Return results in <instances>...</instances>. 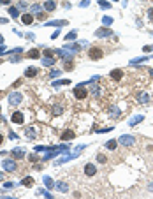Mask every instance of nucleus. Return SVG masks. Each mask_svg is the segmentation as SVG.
Wrapping results in <instances>:
<instances>
[{
	"instance_id": "1",
	"label": "nucleus",
	"mask_w": 153,
	"mask_h": 199,
	"mask_svg": "<svg viewBox=\"0 0 153 199\" xmlns=\"http://www.w3.org/2000/svg\"><path fill=\"white\" fill-rule=\"evenodd\" d=\"M88 56H90L92 60H100V58L104 56V51H102V48L93 46V48H90V50H88Z\"/></svg>"
},
{
	"instance_id": "2",
	"label": "nucleus",
	"mask_w": 153,
	"mask_h": 199,
	"mask_svg": "<svg viewBox=\"0 0 153 199\" xmlns=\"http://www.w3.org/2000/svg\"><path fill=\"white\" fill-rule=\"evenodd\" d=\"M83 85H84V83H81L79 86H76V88H74V97H76V99H79V101L86 99V95H88V92H86V88H84Z\"/></svg>"
},
{
	"instance_id": "3",
	"label": "nucleus",
	"mask_w": 153,
	"mask_h": 199,
	"mask_svg": "<svg viewBox=\"0 0 153 199\" xmlns=\"http://www.w3.org/2000/svg\"><path fill=\"white\" fill-rule=\"evenodd\" d=\"M84 174L90 176V178H92V176H95V174H97V166L92 164V162H88V164L84 166Z\"/></svg>"
},
{
	"instance_id": "4",
	"label": "nucleus",
	"mask_w": 153,
	"mask_h": 199,
	"mask_svg": "<svg viewBox=\"0 0 153 199\" xmlns=\"http://www.w3.org/2000/svg\"><path fill=\"white\" fill-rule=\"evenodd\" d=\"M118 141H120V143H121L123 146H132L136 139H134V136H125V134H123V136H121V138H120Z\"/></svg>"
},
{
	"instance_id": "5",
	"label": "nucleus",
	"mask_w": 153,
	"mask_h": 199,
	"mask_svg": "<svg viewBox=\"0 0 153 199\" xmlns=\"http://www.w3.org/2000/svg\"><path fill=\"white\" fill-rule=\"evenodd\" d=\"M4 169L5 171H9V173H12V171H18V166H16V162L14 160H4Z\"/></svg>"
},
{
	"instance_id": "6",
	"label": "nucleus",
	"mask_w": 153,
	"mask_h": 199,
	"mask_svg": "<svg viewBox=\"0 0 153 199\" xmlns=\"http://www.w3.org/2000/svg\"><path fill=\"white\" fill-rule=\"evenodd\" d=\"M11 120H12L14 123H23L25 116H23V113H21V111H14V113L11 115Z\"/></svg>"
},
{
	"instance_id": "7",
	"label": "nucleus",
	"mask_w": 153,
	"mask_h": 199,
	"mask_svg": "<svg viewBox=\"0 0 153 199\" xmlns=\"http://www.w3.org/2000/svg\"><path fill=\"white\" fill-rule=\"evenodd\" d=\"M109 35H113L111 28H100V30L95 32V37H109Z\"/></svg>"
},
{
	"instance_id": "8",
	"label": "nucleus",
	"mask_w": 153,
	"mask_h": 199,
	"mask_svg": "<svg viewBox=\"0 0 153 199\" xmlns=\"http://www.w3.org/2000/svg\"><path fill=\"white\" fill-rule=\"evenodd\" d=\"M111 79H115V81H120L121 78H123V71L121 69H115V71H111Z\"/></svg>"
},
{
	"instance_id": "9",
	"label": "nucleus",
	"mask_w": 153,
	"mask_h": 199,
	"mask_svg": "<svg viewBox=\"0 0 153 199\" xmlns=\"http://www.w3.org/2000/svg\"><path fill=\"white\" fill-rule=\"evenodd\" d=\"M11 155H12L14 159H23V157H25V150H23V148H14Z\"/></svg>"
},
{
	"instance_id": "10",
	"label": "nucleus",
	"mask_w": 153,
	"mask_h": 199,
	"mask_svg": "<svg viewBox=\"0 0 153 199\" xmlns=\"http://www.w3.org/2000/svg\"><path fill=\"white\" fill-rule=\"evenodd\" d=\"M21 99H23V97H21L19 94H11V95H9V102H11V104H19Z\"/></svg>"
},
{
	"instance_id": "11",
	"label": "nucleus",
	"mask_w": 153,
	"mask_h": 199,
	"mask_svg": "<svg viewBox=\"0 0 153 199\" xmlns=\"http://www.w3.org/2000/svg\"><path fill=\"white\" fill-rule=\"evenodd\" d=\"M74 138V132L72 130H65L63 134H62V141H69V139H72Z\"/></svg>"
},
{
	"instance_id": "12",
	"label": "nucleus",
	"mask_w": 153,
	"mask_h": 199,
	"mask_svg": "<svg viewBox=\"0 0 153 199\" xmlns=\"http://www.w3.org/2000/svg\"><path fill=\"white\" fill-rule=\"evenodd\" d=\"M25 76H27V78H35V76H37V69H35V67H28V69L25 71Z\"/></svg>"
},
{
	"instance_id": "13",
	"label": "nucleus",
	"mask_w": 153,
	"mask_h": 199,
	"mask_svg": "<svg viewBox=\"0 0 153 199\" xmlns=\"http://www.w3.org/2000/svg\"><path fill=\"white\" fill-rule=\"evenodd\" d=\"M21 21H23L25 25H30L34 21V18H32V14H23V16H21Z\"/></svg>"
},
{
	"instance_id": "14",
	"label": "nucleus",
	"mask_w": 153,
	"mask_h": 199,
	"mask_svg": "<svg viewBox=\"0 0 153 199\" xmlns=\"http://www.w3.org/2000/svg\"><path fill=\"white\" fill-rule=\"evenodd\" d=\"M55 7H56V4L53 2V0H46V4H44V9L46 11H53Z\"/></svg>"
},
{
	"instance_id": "15",
	"label": "nucleus",
	"mask_w": 153,
	"mask_h": 199,
	"mask_svg": "<svg viewBox=\"0 0 153 199\" xmlns=\"http://www.w3.org/2000/svg\"><path fill=\"white\" fill-rule=\"evenodd\" d=\"M27 56H28V58H39L40 53H39V50H30V51L27 53Z\"/></svg>"
},
{
	"instance_id": "16",
	"label": "nucleus",
	"mask_w": 153,
	"mask_h": 199,
	"mask_svg": "<svg viewBox=\"0 0 153 199\" xmlns=\"http://www.w3.org/2000/svg\"><path fill=\"white\" fill-rule=\"evenodd\" d=\"M56 189H58V190H62V192H67V190H69V185L65 183V182H58Z\"/></svg>"
},
{
	"instance_id": "17",
	"label": "nucleus",
	"mask_w": 153,
	"mask_h": 199,
	"mask_svg": "<svg viewBox=\"0 0 153 199\" xmlns=\"http://www.w3.org/2000/svg\"><path fill=\"white\" fill-rule=\"evenodd\" d=\"M21 183H23L25 187H32V185H34V180L30 178V176H27V178H23V180H21Z\"/></svg>"
},
{
	"instance_id": "18",
	"label": "nucleus",
	"mask_w": 153,
	"mask_h": 199,
	"mask_svg": "<svg viewBox=\"0 0 153 199\" xmlns=\"http://www.w3.org/2000/svg\"><path fill=\"white\" fill-rule=\"evenodd\" d=\"M55 56H48V58H44V60H42V63H44V65H51V63H55Z\"/></svg>"
},
{
	"instance_id": "19",
	"label": "nucleus",
	"mask_w": 153,
	"mask_h": 199,
	"mask_svg": "<svg viewBox=\"0 0 153 199\" xmlns=\"http://www.w3.org/2000/svg\"><path fill=\"white\" fill-rule=\"evenodd\" d=\"M137 99H139V102H141V104H146V102H148V101H150V97H148V95H146V94H141V95H139V97H137Z\"/></svg>"
},
{
	"instance_id": "20",
	"label": "nucleus",
	"mask_w": 153,
	"mask_h": 199,
	"mask_svg": "<svg viewBox=\"0 0 153 199\" xmlns=\"http://www.w3.org/2000/svg\"><path fill=\"white\" fill-rule=\"evenodd\" d=\"M92 94H93V97H95V99L99 97V94H100V90H99V86H97V85H92Z\"/></svg>"
},
{
	"instance_id": "21",
	"label": "nucleus",
	"mask_w": 153,
	"mask_h": 199,
	"mask_svg": "<svg viewBox=\"0 0 153 199\" xmlns=\"http://www.w3.org/2000/svg\"><path fill=\"white\" fill-rule=\"evenodd\" d=\"M44 183H46V187H48V189H51V187H55V183H53V180L49 178V176H46V178H44Z\"/></svg>"
},
{
	"instance_id": "22",
	"label": "nucleus",
	"mask_w": 153,
	"mask_h": 199,
	"mask_svg": "<svg viewBox=\"0 0 153 199\" xmlns=\"http://www.w3.org/2000/svg\"><path fill=\"white\" fill-rule=\"evenodd\" d=\"M141 120H143V116H141V115H139V116H136V118H132V120H130V127H134V125H136V123H139Z\"/></svg>"
},
{
	"instance_id": "23",
	"label": "nucleus",
	"mask_w": 153,
	"mask_h": 199,
	"mask_svg": "<svg viewBox=\"0 0 153 199\" xmlns=\"http://www.w3.org/2000/svg\"><path fill=\"white\" fill-rule=\"evenodd\" d=\"M106 146H107L109 150H115V148H116V141H113V139H111V141H107Z\"/></svg>"
},
{
	"instance_id": "24",
	"label": "nucleus",
	"mask_w": 153,
	"mask_h": 199,
	"mask_svg": "<svg viewBox=\"0 0 153 199\" xmlns=\"http://www.w3.org/2000/svg\"><path fill=\"white\" fill-rule=\"evenodd\" d=\"M25 136H28L30 139H34V138H35V134H34V130H32V129H27V130H25Z\"/></svg>"
},
{
	"instance_id": "25",
	"label": "nucleus",
	"mask_w": 153,
	"mask_h": 199,
	"mask_svg": "<svg viewBox=\"0 0 153 199\" xmlns=\"http://www.w3.org/2000/svg\"><path fill=\"white\" fill-rule=\"evenodd\" d=\"M9 14H11L12 18H16V16H18V9H16V7H9Z\"/></svg>"
},
{
	"instance_id": "26",
	"label": "nucleus",
	"mask_w": 153,
	"mask_h": 199,
	"mask_svg": "<svg viewBox=\"0 0 153 199\" xmlns=\"http://www.w3.org/2000/svg\"><path fill=\"white\" fill-rule=\"evenodd\" d=\"M102 21H104V25H111V23H113V19L109 18V16H104V18H102Z\"/></svg>"
},
{
	"instance_id": "27",
	"label": "nucleus",
	"mask_w": 153,
	"mask_h": 199,
	"mask_svg": "<svg viewBox=\"0 0 153 199\" xmlns=\"http://www.w3.org/2000/svg\"><path fill=\"white\" fill-rule=\"evenodd\" d=\"M111 113H113L115 118H118V116H120V109H118V107H113V109H111Z\"/></svg>"
},
{
	"instance_id": "28",
	"label": "nucleus",
	"mask_w": 153,
	"mask_h": 199,
	"mask_svg": "<svg viewBox=\"0 0 153 199\" xmlns=\"http://www.w3.org/2000/svg\"><path fill=\"white\" fill-rule=\"evenodd\" d=\"M72 67H74V63H72L71 60H65V69L69 71V69H72Z\"/></svg>"
},
{
	"instance_id": "29",
	"label": "nucleus",
	"mask_w": 153,
	"mask_h": 199,
	"mask_svg": "<svg viewBox=\"0 0 153 199\" xmlns=\"http://www.w3.org/2000/svg\"><path fill=\"white\" fill-rule=\"evenodd\" d=\"M44 55H46V56H53V55H56V51H53V50H44Z\"/></svg>"
},
{
	"instance_id": "30",
	"label": "nucleus",
	"mask_w": 153,
	"mask_h": 199,
	"mask_svg": "<svg viewBox=\"0 0 153 199\" xmlns=\"http://www.w3.org/2000/svg\"><path fill=\"white\" fill-rule=\"evenodd\" d=\"M60 74H62V71H56V69H53V71H51V78H58Z\"/></svg>"
},
{
	"instance_id": "31",
	"label": "nucleus",
	"mask_w": 153,
	"mask_h": 199,
	"mask_svg": "<svg viewBox=\"0 0 153 199\" xmlns=\"http://www.w3.org/2000/svg\"><path fill=\"white\" fill-rule=\"evenodd\" d=\"M148 19H150V21H153V7H150V9H148Z\"/></svg>"
},
{
	"instance_id": "32",
	"label": "nucleus",
	"mask_w": 153,
	"mask_h": 199,
	"mask_svg": "<svg viewBox=\"0 0 153 199\" xmlns=\"http://www.w3.org/2000/svg\"><path fill=\"white\" fill-rule=\"evenodd\" d=\"M53 113H55V115H60V113H62V107H60V106H55V107H53Z\"/></svg>"
},
{
	"instance_id": "33",
	"label": "nucleus",
	"mask_w": 153,
	"mask_h": 199,
	"mask_svg": "<svg viewBox=\"0 0 153 199\" xmlns=\"http://www.w3.org/2000/svg\"><path fill=\"white\" fill-rule=\"evenodd\" d=\"M62 85H71V81H56L55 86H62Z\"/></svg>"
},
{
	"instance_id": "34",
	"label": "nucleus",
	"mask_w": 153,
	"mask_h": 199,
	"mask_svg": "<svg viewBox=\"0 0 153 199\" xmlns=\"http://www.w3.org/2000/svg\"><path fill=\"white\" fill-rule=\"evenodd\" d=\"M97 159H99V162H106V160H107V159L102 155V153H99V155H97Z\"/></svg>"
},
{
	"instance_id": "35",
	"label": "nucleus",
	"mask_w": 153,
	"mask_h": 199,
	"mask_svg": "<svg viewBox=\"0 0 153 199\" xmlns=\"http://www.w3.org/2000/svg\"><path fill=\"white\" fill-rule=\"evenodd\" d=\"M37 19H39V21H42V19H46V14H42V12H39V14H37Z\"/></svg>"
},
{
	"instance_id": "36",
	"label": "nucleus",
	"mask_w": 153,
	"mask_h": 199,
	"mask_svg": "<svg viewBox=\"0 0 153 199\" xmlns=\"http://www.w3.org/2000/svg\"><path fill=\"white\" fill-rule=\"evenodd\" d=\"M99 4H100V7H104V9H107V7H111V6H109L107 2H102V0H100V2H99Z\"/></svg>"
},
{
	"instance_id": "37",
	"label": "nucleus",
	"mask_w": 153,
	"mask_h": 199,
	"mask_svg": "<svg viewBox=\"0 0 153 199\" xmlns=\"http://www.w3.org/2000/svg\"><path fill=\"white\" fill-rule=\"evenodd\" d=\"M74 37H76V32H71V34H67V37H65V39L69 41V39H74Z\"/></svg>"
},
{
	"instance_id": "38",
	"label": "nucleus",
	"mask_w": 153,
	"mask_h": 199,
	"mask_svg": "<svg viewBox=\"0 0 153 199\" xmlns=\"http://www.w3.org/2000/svg\"><path fill=\"white\" fill-rule=\"evenodd\" d=\"M32 11H34V12H39V11H40V6H34Z\"/></svg>"
},
{
	"instance_id": "39",
	"label": "nucleus",
	"mask_w": 153,
	"mask_h": 199,
	"mask_svg": "<svg viewBox=\"0 0 153 199\" xmlns=\"http://www.w3.org/2000/svg\"><path fill=\"white\" fill-rule=\"evenodd\" d=\"M39 194H42V196H46V197H49V194H48L46 190H39Z\"/></svg>"
},
{
	"instance_id": "40",
	"label": "nucleus",
	"mask_w": 153,
	"mask_h": 199,
	"mask_svg": "<svg viewBox=\"0 0 153 199\" xmlns=\"http://www.w3.org/2000/svg\"><path fill=\"white\" fill-rule=\"evenodd\" d=\"M37 159H39V157H37V155H30V160H32V162H35V160H37Z\"/></svg>"
},
{
	"instance_id": "41",
	"label": "nucleus",
	"mask_w": 153,
	"mask_h": 199,
	"mask_svg": "<svg viewBox=\"0 0 153 199\" xmlns=\"http://www.w3.org/2000/svg\"><path fill=\"white\" fill-rule=\"evenodd\" d=\"M0 2H2V4H5V6H7V4L11 2V0H0Z\"/></svg>"
},
{
	"instance_id": "42",
	"label": "nucleus",
	"mask_w": 153,
	"mask_h": 199,
	"mask_svg": "<svg viewBox=\"0 0 153 199\" xmlns=\"http://www.w3.org/2000/svg\"><path fill=\"white\" fill-rule=\"evenodd\" d=\"M2 41H4V37H2V35H0V44H2Z\"/></svg>"
},
{
	"instance_id": "43",
	"label": "nucleus",
	"mask_w": 153,
	"mask_h": 199,
	"mask_svg": "<svg viewBox=\"0 0 153 199\" xmlns=\"http://www.w3.org/2000/svg\"><path fill=\"white\" fill-rule=\"evenodd\" d=\"M2 141H4V138H2V134H0V143H2Z\"/></svg>"
},
{
	"instance_id": "44",
	"label": "nucleus",
	"mask_w": 153,
	"mask_h": 199,
	"mask_svg": "<svg viewBox=\"0 0 153 199\" xmlns=\"http://www.w3.org/2000/svg\"><path fill=\"white\" fill-rule=\"evenodd\" d=\"M148 71H150V72H151V76H153V69H148Z\"/></svg>"
},
{
	"instance_id": "45",
	"label": "nucleus",
	"mask_w": 153,
	"mask_h": 199,
	"mask_svg": "<svg viewBox=\"0 0 153 199\" xmlns=\"http://www.w3.org/2000/svg\"><path fill=\"white\" fill-rule=\"evenodd\" d=\"M0 180H2V174H0Z\"/></svg>"
}]
</instances>
